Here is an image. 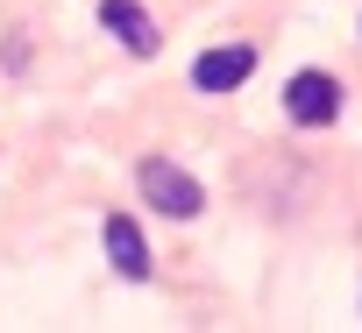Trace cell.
Masks as SVG:
<instances>
[{"instance_id":"6da1fadb","label":"cell","mask_w":362,"mask_h":333,"mask_svg":"<svg viewBox=\"0 0 362 333\" xmlns=\"http://www.w3.org/2000/svg\"><path fill=\"white\" fill-rule=\"evenodd\" d=\"M135 178H142V199H149L156 213H170V220H192V213L206 206V192H199V178H185V171H177L170 156H149V163H142Z\"/></svg>"},{"instance_id":"7a4b0ae2","label":"cell","mask_w":362,"mask_h":333,"mask_svg":"<svg viewBox=\"0 0 362 333\" xmlns=\"http://www.w3.org/2000/svg\"><path fill=\"white\" fill-rule=\"evenodd\" d=\"M284 114H291L298 128H327V121L341 114V85H334L327 71H298V78L284 85Z\"/></svg>"},{"instance_id":"3957f363","label":"cell","mask_w":362,"mask_h":333,"mask_svg":"<svg viewBox=\"0 0 362 333\" xmlns=\"http://www.w3.org/2000/svg\"><path fill=\"white\" fill-rule=\"evenodd\" d=\"M249 71H256V50L249 43H221V50L192 57V92H235Z\"/></svg>"},{"instance_id":"277c9868","label":"cell","mask_w":362,"mask_h":333,"mask_svg":"<svg viewBox=\"0 0 362 333\" xmlns=\"http://www.w3.org/2000/svg\"><path fill=\"white\" fill-rule=\"evenodd\" d=\"M100 241H107V262H114L128 284H142V277H149V241H142V227H135L128 213H107Z\"/></svg>"},{"instance_id":"5b68a950","label":"cell","mask_w":362,"mask_h":333,"mask_svg":"<svg viewBox=\"0 0 362 333\" xmlns=\"http://www.w3.org/2000/svg\"><path fill=\"white\" fill-rule=\"evenodd\" d=\"M100 29H107V36H121V50H128V57H156V22L135 8V0H100Z\"/></svg>"}]
</instances>
